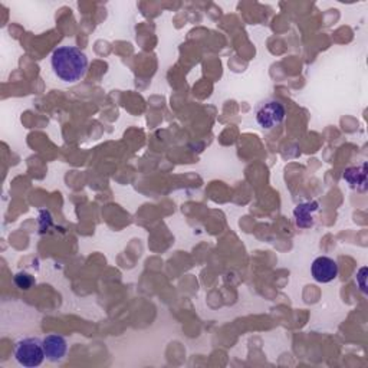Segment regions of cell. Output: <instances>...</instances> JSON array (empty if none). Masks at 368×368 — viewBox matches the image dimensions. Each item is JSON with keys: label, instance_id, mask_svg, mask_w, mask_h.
Returning a JSON list of instances; mask_svg holds the SVG:
<instances>
[{"label": "cell", "instance_id": "obj_1", "mask_svg": "<svg viewBox=\"0 0 368 368\" xmlns=\"http://www.w3.org/2000/svg\"><path fill=\"white\" fill-rule=\"evenodd\" d=\"M88 57L76 46H59L51 57L54 74L65 83H75L87 75Z\"/></svg>", "mask_w": 368, "mask_h": 368}, {"label": "cell", "instance_id": "obj_2", "mask_svg": "<svg viewBox=\"0 0 368 368\" xmlns=\"http://www.w3.org/2000/svg\"><path fill=\"white\" fill-rule=\"evenodd\" d=\"M287 119V108L278 98L269 96L265 98L255 107V120L258 125L265 130L271 131L279 127Z\"/></svg>", "mask_w": 368, "mask_h": 368}, {"label": "cell", "instance_id": "obj_3", "mask_svg": "<svg viewBox=\"0 0 368 368\" xmlns=\"http://www.w3.org/2000/svg\"><path fill=\"white\" fill-rule=\"evenodd\" d=\"M14 360L25 368L39 367L46 358L43 341L38 337H26L14 344L13 349Z\"/></svg>", "mask_w": 368, "mask_h": 368}, {"label": "cell", "instance_id": "obj_4", "mask_svg": "<svg viewBox=\"0 0 368 368\" xmlns=\"http://www.w3.org/2000/svg\"><path fill=\"white\" fill-rule=\"evenodd\" d=\"M340 272V267L337 260H334L329 256H320L316 258L311 265L312 278L320 283H329L336 280Z\"/></svg>", "mask_w": 368, "mask_h": 368}, {"label": "cell", "instance_id": "obj_5", "mask_svg": "<svg viewBox=\"0 0 368 368\" xmlns=\"http://www.w3.org/2000/svg\"><path fill=\"white\" fill-rule=\"evenodd\" d=\"M43 349L46 360L51 362H61L68 353V343L58 334H52V336H48L43 340Z\"/></svg>", "mask_w": 368, "mask_h": 368}, {"label": "cell", "instance_id": "obj_6", "mask_svg": "<svg viewBox=\"0 0 368 368\" xmlns=\"http://www.w3.org/2000/svg\"><path fill=\"white\" fill-rule=\"evenodd\" d=\"M318 212H320V203L315 202V200L299 203L294 210L296 226L300 229H311L315 225Z\"/></svg>", "mask_w": 368, "mask_h": 368}, {"label": "cell", "instance_id": "obj_7", "mask_svg": "<svg viewBox=\"0 0 368 368\" xmlns=\"http://www.w3.org/2000/svg\"><path fill=\"white\" fill-rule=\"evenodd\" d=\"M344 180L349 184L351 189H357L364 192L367 189V165L348 167L344 172Z\"/></svg>", "mask_w": 368, "mask_h": 368}, {"label": "cell", "instance_id": "obj_8", "mask_svg": "<svg viewBox=\"0 0 368 368\" xmlns=\"http://www.w3.org/2000/svg\"><path fill=\"white\" fill-rule=\"evenodd\" d=\"M13 282H14V285L18 287L19 289L22 291H29L33 285H35V278H33L30 274L28 272H18L14 275L13 278Z\"/></svg>", "mask_w": 368, "mask_h": 368}]
</instances>
